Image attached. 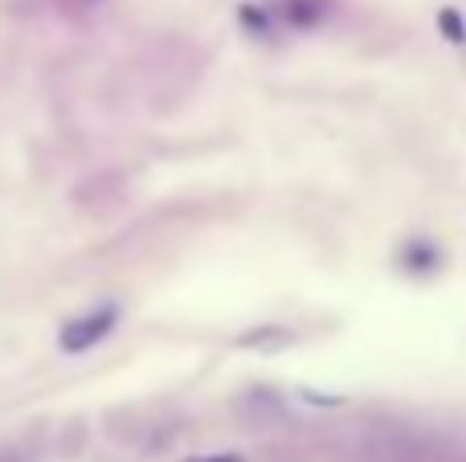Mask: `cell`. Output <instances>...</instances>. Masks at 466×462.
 <instances>
[{
	"mask_svg": "<svg viewBox=\"0 0 466 462\" xmlns=\"http://www.w3.org/2000/svg\"><path fill=\"white\" fill-rule=\"evenodd\" d=\"M0 462H33L25 450H16V447H0Z\"/></svg>",
	"mask_w": 466,
	"mask_h": 462,
	"instance_id": "5",
	"label": "cell"
},
{
	"mask_svg": "<svg viewBox=\"0 0 466 462\" xmlns=\"http://www.w3.org/2000/svg\"><path fill=\"white\" fill-rule=\"evenodd\" d=\"M115 324H119V307H115V303H106V307H95L90 316H82V319H74V324L62 327V348L66 352L95 348L98 340H106V336L115 332Z\"/></svg>",
	"mask_w": 466,
	"mask_h": 462,
	"instance_id": "2",
	"label": "cell"
},
{
	"mask_svg": "<svg viewBox=\"0 0 466 462\" xmlns=\"http://www.w3.org/2000/svg\"><path fill=\"white\" fill-rule=\"evenodd\" d=\"M438 25H446V29H451V41H466V33H462V21H459V13H451V8H446V13L438 16Z\"/></svg>",
	"mask_w": 466,
	"mask_h": 462,
	"instance_id": "3",
	"label": "cell"
},
{
	"mask_svg": "<svg viewBox=\"0 0 466 462\" xmlns=\"http://www.w3.org/2000/svg\"><path fill=\"white\" fill-rule=\"evenodd\" d=\"M185 462H246V458H241V455H193Z\"/></svg>",
	"mask_w": 466,
	"mask_h": 462,
	"instance_id": "4",
	"label": "cell"
},
{
	"mask_svg": "<svg viewBox=\"0 0 466 462\" xmlns=\"http://www.w3.org/2000/svg\"><path fill=\"white\" fill-rule=\"evenodd\" d=\"M372 462H466L446 442L421 438V434H393V438L372 442Z\"/></svg>",
	"mask_w": 466,
	"mask_h": 462,
	"instance_id": "1",
	"label": "cell"
}]
</instances>
